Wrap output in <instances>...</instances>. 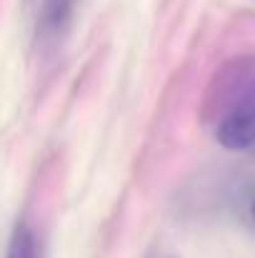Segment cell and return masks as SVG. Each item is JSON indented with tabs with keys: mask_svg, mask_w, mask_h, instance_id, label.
<instances>
[{
	"mask_svg": "<svg viewBox=\"0 0 255 258\" xmlns=\"http://www.w3.org/2000/svg\"><path fill=\"white\" fill-rule=\"evenodd\" d=\"M253 218H255V203H253Z\"/></svg>",
	"mask_w": 255,
	"mask_h": 258,
	"instance_id": "4",
	"label": "cell"
},
{
	"mask_svg": "<svg viewBox=\"0 0 255 258\" xmlns=\"http://www.w3.org/2000/svg\"><path fill=\"white\" fill-rule=\"evenodd\" d=\"M75 0H43L40 5V30L43 35H58L73 15Z\"/></svg>",
	"mask_w": 255,
	"mask_h": 258,
	"instance_id": "2",
	"label": "cell"
},
{
	"mask_svg": "<svg viewBox=\"0 0 255 258\" xmlns=\"http://www.w3.org/2000/svg\"><path fill=\"white\" fill-rule=\"evenodd\" d=\"M218 141L230 151H245L255 146V81L240 90L230 110L218 125Z\"/></svg>",
	"mask_w": 255,
	"mask_h": 258,
	"instance_id": "1",
	"label": "cell"
},
{
	"mask_svg": "<svg viewBox=\"0 0 255 258\" xmlns=\"http://www.w3.org/2000/svg\"><path fill=\"white\" fill-rule=\"evenodd\" d=\"M5 258H38V243L30 228L20 226L13 233V241L8 246V256Z\"/></svg>",
	"mask_w": 255,
	"mask_h": 258,
	"instance_id": "3",
	"label": "cell"
}]
</instances>
